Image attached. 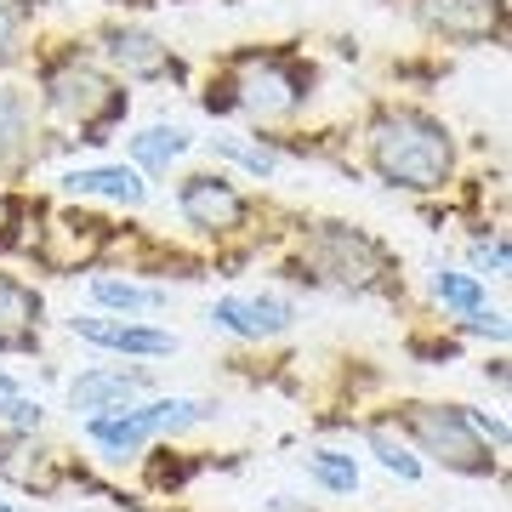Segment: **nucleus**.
<instances>
[{
    "label": "nucleus",
    "mask_w": 512,
    "mask_h": 512,
    "mask_svg": "<svg viewBox=\"0 0 512 512\" xmlns=\"http://www.w3.org/2000/svg\"><path fill=\"white\" fill-rule=\"evenodd\" d=\"M467 330H478V336H495V342H501V336H507V325H501V313H467Z\"/></svg>",
    "instance_id": "393cba45"
},
{
    "label": "nucleus",
    "mask_w": 512,
    "mask_h": 512,
    "mask_svg": "<svg viewBox=\"0 0 512 512\" xmlns=\"http://www.w3.org/2000/svg\"><path fill=\"white\" fill-rule=\"evenodd\" d=\"M0 512H18V507H12V501H0Z\"/></svg>",
    "instance_id": "a878e982"
},
{
    "label": "nucleus",
    "mask_w": 512,
    "mask_h": 512,
    "mask_svg": "<svg viewBox=\"0 0 512 512\" xmlns=\"http://www.w3.org/2000/svg\"><path fill=\"white\" fill-rule=\"evenodd\" d=\"M69 330L80 342H97V348H114V353H143V359H160V353H177V336L171 330H154V325H131V319H69Z\"/></svg>",
    "instance_id": "0eeeda50"
},
{
    "label": "nucleus",
    "mask_w": 512,
    "mask_h": 512,
    "mask_svg": "<svg viewBox=\"0 0 512 512\" xmlns=\"http://www.w3.org/2000/svg\"><path fill=\"white\" fill-rule=\"evenodd\" d=\"M177 205H183V217L194 222V228H205V234H228V228L245 222V200H239L222 177H188Z\"/></svg>",
    "instance_id": "6e6552de"
},
{
    "label": "nucleus",
    "mask_w": 512,
    "mask_h": 512,
    "mask_svg": "<svg viewBox=\"0 0 512 512\" xmlns=\"http://www.w3.org/2000/svg\"><path fill=\"white\" fill-rule=\"evenodd\" d=\"M86 433H92L109 456H120V461L137 456L154 433H165V427H160V399H154V404H126V410H114V416H92V421H86Z\"/></svg>",
    "instance_id": "1a4fd4ad"
},
{
    "label": "nucleus",
    "mask_w": 512,
    "mask_h": 512,
    "mask_svg": "<svg viewBox=\"0 0 512 512\" xmlns=\"http://www.w3.org/2000/svg\"><path fill=\"white\" fill-rule=\"evenodd\" d=\"M211 148H217L222 160H239L251 177H274L279 171V154L268 143H239V137H211Z\"/></svg>",
    "instance_id": "aec40b11"
},
{
    "label": "nucleus",
    "mask_w": 512,
    "mask_h": 512,
    "mask_svg": "<svg viewBox=\"0 0 512 512\" xmlns=\"http://www.w3.org/2000/svg\"><path fill=\"white\" fill-rule=\"evenodd\" d=\"M473 262L490 268V274H507V245H501V239H495V245H473Z\"/></svg>",
    "instance_id": "5701e85b"
},
{
    "label": "nucleus",
    "mask_w": 512,
    "mask_h": 512,
    "mask_svg": "<svg viewBox=\"0 0 512 512\" xmlns=\"http://www.w3.org/2000/svg\"><path fill=\"white\" fill-rule=\"evenodd\" d=\"M92 296L103 302V308H120V313H160L165 308V291H154V285H131V279H109V274L92 279Z\"/></svg>",
    "instance_id": "dca6fc26"
},
{
    "label": "nucleus",
    "mask_w": 512,
    "mask_h": 512,
    "mask_svg": "<svg viewBox=\"0 0 512 512\" xmlns=\"http://www.w3.org/2000/svg\"><path fill=\"white\" fill-rule=\"evenodd\" d=\"M188 154V131L183 126H148L131 137V160L143 165V171H165L171 160H183Z\"/></svg>",
    "instance_id": "2eb2a0df"
},
{
    "label": "nucleus",
    "mask_w": 512,
    "mask_h": 512,
    "mask_svg": "<svg viewBox=\"0 0 512 512\" xmlns=\"http://www.w3.org/2000/svg\"><path fill=\"white\" fill-rule=\"evenodd\" d=\"M69 194H97V200H114V205H143L148 200V183L126 165H86V171H69L63 177Z\"/></svg>",
    "instance_id": "ddd939ff"
},
{
    "label": "nucleus",
    "mask_w": 512,
    "mask_h": 512,
    "mask_svg": "<svg viewBox=\"0 0 512 512\" xmlns=\"http://www.w3.org/2000/svg\"><path fill=\"white\" fill-rule=\"evenodd\" d=\"M103 52H109L114 69L137 74V80H154V74L177 69V63H171V52H165V46H160L154 35H143V29H109Z\"/></svg>",
    "instance_id": "f8f14e48"
},
{
    "label": "nucleus",
    "mask_w": 512,
    "mask_h": 512,
    "mask_svg": "<svg viewBox=\"0 0 512 512\" xmlns=\"http://www.w3.org/2000/svg\"><path fill=\"white\" fill-rule=\"evenodd\" d=\"M376 171L399 188H444L450 177V137L427 114H387L370 137Z\"/></svg>",
    "instance_id": "f257e3e1"
},
{
    "label": "nucleus",
    "mask_w": 512,
    "mask_h": 512,
    "mask_svg": "<svg viewBox=\"0 0 512 512\" xmlns=\"http://www.w3.org/2000/svg\"><path fill=\"white\" fill-rule=\"evenodd\" d=\"M0 416L12 421L18 433H35V427H40V416H46V410H40V399H23V393H12V399L0 404Z\"/></svg>",
    "instance_id": "4be33fe9"
},
{
    "label": "nucleus",
    "mask_w": 512,
    "mask_h": 512,
    "mask_svg": "<svg viewBox=\"0 0 512 512\" xmlns=\"http://www.w3.org/2000/svg\"><path fill=\"white\" fill-rule=\"evenodd\" d=\"M211 325L245 342H262V336H285L296 325V308L285 296H222L211 308Z\"/></svg>",
    "instance_id": "423d86ee"
},
{
    "label": "nucleus",
    "mask_w": 512,
    "mask_h": 512,
    "mask_svg": "<svg viewBox=\"0 0 512 512\" xmlns=\"http://www.w3.org/2000/svg\"><path fill=\"white\" fill-rule=\"evenodd\" d=\"M308 262L319 268V279L342 285V291H370V285H382V274H387L382 245L365 239V234H353V228H342V222H325V228L313 234Z\"/></svg>",
    "instance_id": "7ed1b4c3"
},
{
    "label": "nucleus",
    "mask_w": 512,
    "mask_h": 512,
    "mask_svg": "<svg viewBox=\"0 0 512 512\" xmlns=\"http://www.w3.org/2000/svg\"><path fill=\"white\" fill-rule=\"evenodd\" d=\"M308 473L319 478L330 495H353L359 490V467H353V456H342V450H313Z\"/></svg>",
    "instance_id": "a211bd4d"
},
{
    "label": "nucleus",
    "mask_w": 512,
    "mask_h": 512,
    "mask_svg": "<svg viewBox=\"0 0 512 512\" xmlns=\"http://www.w3.org/2000/svg\"><path fill=\"white\" fill-rule=\"evenodd\" d=\"M12 52H18V12H12V6H0V63H6Z\"/></svg>",
    "instance_id": "b1692460"
},
{
    "label": "nucleus",
    "mask_w": 512,
    "mask_h": 512,
    "mask_svg": "<svg viewBox=\"0 0 512 512\" xmlns=\"http://www.w3.org/2000/svg\"><path fill=\"white\" fill-rule=\"evenodd\" d=\"M46 92H52V109L63 120H74V126H103V120H114V114L126 109V97L114 92L92 63H63V69H52Z\"/></svg>",
    "instance_id": "20e7f679"
},
{
    "label": "nucleus",
    "mask_w": 512,
    "mask_h": 512,
    "mask_svg": "<svg viewBox=\"0 0 512 512\" xmlns=\"http://www.w3.org/2000/svg\"><path fill=\"white\" fill-rule=\"evenodd\" d=\"M433 296H439L450 313H478L484 308V285H478V274H433Z\"/></svg>",
    "instance_id": "6ab92c4d"
},
{
    "label": "nucleus",
    "mask_w": 512,
    "mask_h": 512,
    "mask_svg": "<svg viewBox=\"0 0 512 512\" xmlns=\"http://www.w3.org/2000/svg\"><path fill=\"white\" fill-rule=\"evenodd\" d=\"M404 427H410V439H416L433 461H444L450 473L484 478L495 467L484 433L467 421V404H450V410H439V404H410V410H404Z\"/></svg>",
    "instance_id": "f03ea898"
},
{
    "label": "nucleus",
    "mask_w": 512,
    "mask_h": 512,
    "mask_svg": "<svg viewBox=\"0 0 512 512\" xmlns=\"http://www.w3.org/2000/svg\"><path fill=\"white\" fill-rule=\"evenodd\" d=\"M143 387H148L143 370H86V376L69 382V404L86 410V416H103V410H126Z\"/></svg>",
    "instance_id": "9d476101"
},
{
    "label": "nucleus",
    "mask_w": 512,
    "mask_h": 512,
    "mask_svg": "<svg viewBox=\"0 0 512 512\" xmlns=\"http://www.w3.org/2000/svg\"><path fill=\"white\" fill-rule=\"evenodd\" d=\"M29 143V97L18 86H0V165H12Z\"/></svg>",
    "instance_id": "f3484780"
},
{
    "label": "nucleus",
    "mask_w": 512,
    "mask_h": 512,
    "mask_svg": "<svg viewBox=\"0 0 512 512\" xmlns=\"http://www.w3.org/2000/svg\"><path fill=\"white\" fill-rule=\"evenodd\" d=\"M234 103L239 109L262 114V120H279V114H296V103H302V80H296L285 63H274V57H256V63H245L234 80Z\"/></svg>",
    "instance_id": "39448f33"
},
{
    "label": "nucleus",
    "mask_w": 512,
    "mask_h": 512,
    "mask_svg": "<svg viewBox=\"0 0 512 512\" xmlns=\"http://www.w3.org/2000/svg\"><path fill=\"white\" fill-rule=\"evenodd\" d=\"M416 18L444 40H484L495 29V0H416Z\"/></svg>",
    "instance_id": "9b49d317"
},
{
    "label": "nucleus",
    "mask_w": 512,
    "mask_h": 512,
    "mask_svg": "<svg viewBox=\"0 0 512 512\" xmlns=\"http://www.w3.org/2000/svg\"><path fill=\"white\" fill-rule=\"evenodd\" d=\"M370 450H376V456H382V467H387V473H399L404 484H416V478H421V461L410 456V450H404L387 427H370Z\"/></svg>",
    "instance_id": "412c9836"
},
{
    "label": "nucleus",
    "mask_w": 512,
    "mask_h": 512,
    "mask_svg": "<svg viewBox=\"0 0 512 512\" xmlns=\"http://www.w3.org/2000/svg\"><path fill=\"white\" fill-rule=\"evenodd\" d=\"M35 319H40V296L0 274V348H29L35 342Z\"/></svg>",
    "instance_id": "4468645a"
}]
</instances>
